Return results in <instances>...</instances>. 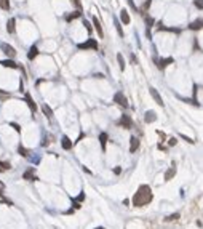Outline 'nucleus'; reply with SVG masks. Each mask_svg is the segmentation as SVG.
<instances>
[{
  "label": "nucleus",
  "mask_w": 203,
  "mask_h": 229,
  "mask_svg": "<svg viewBox=\"0 0 203 229\" xmlns=\"http://www.w3.org/2000/svg\"><path fill=\"white\" fill-rule=\"evenodd\" d=\"M152 200V192H150V187L149 186H141L138 189V192L134 194L133 197V205L134 207H143V205L149 204Z\"/></svg>",
  "instance_id": "obj_1"
},
{
  "label": "nucleus",
  "mask_w": 203,
  "mask_h": 229,
  "mask_svg": "<svg viewBox=\"0 0 203 229\" xmlns=\"http://www.w3.org/2000/svg\"><path fill=\"white\" fill-rule=\"evenodd\" d=\"M118 125H120V127H123V128H126V130H130L131 127H133V120L130 119V115L123 114V115H122V119L118 120Z\"/></svg>",
  "instance_id": "obj_2"
},
{
  "label": "nucleus",
  "mask_w": 203,
  "mask_h": 229,
  "mask_svg": "<svg viewBox=\"0 0 203 229\" xmlns=\"http://www.w3.org/2000/svg\"><path fill=\"white\" fill-rule=\"evenodd\" d=\"M114 101L117 102L118 106H122V107H128V100H126V96H125L123 93H115V96H114Z\"/></svg>",
  "instance_id": "obj_3"
},
{
  "label": "nucleus",
  "mask_w": 203,
  "mask_h": 229,
  "mask_svg": "<svg viewBox=\"0 0 203 229\" xmlns=\"http://www.w3.org/2000/svg\"><path fill=\"white\" fill-rule=\"evenodd\" d=\"M80 50H88V48H93V50H98V42L94 39H88L85 43H80L79 45Z\"/></svg>",
  "instance_id": "obj_4"
},
{
  "label": "nucleus",
  "mask_w": 203,
  "mask_h": 229,
  "mask_svg": "<svg viewBox=\"0 0 203 229\" xmlns=\"http://www.w3.org/2000/svg\"><path fill=\"white\" fill-rule=\"evenodd\" d=\"M149 91H150L152 98H154V100H155V102H157L158 106H163V104H165V102H163V100H162V96H160V93H158V91L155 90L154 87H150V88H149Z\"/></svg>",
  "instance_id": "obj_5"
},
{
  "label": "nucleus",
  "mask_w": 203,
  "mask_h": 229,
  "mask_svg": "<svg viewBox=\"0 0 203 229\" xmlns=\"http://www.w3.org/2000/svg\"><path fill=\"white\" fill-rule=\"evenodd\" d=\"M2 50H3V53L6 54V56H10V58H15L16 56V51L13 47H10V45H6V43H2Z\"/></svg>",
  "instance_id": "obj_6"
},
{
  "label": "nucleus",
  "mask_w": 203,
  "mask_h": 229,
  "mask_svg": "<svg viewBox=\"0 0 203 229\" xmlns=\"http://www.w3.org/2000/svg\"><path fill=\"white\" fill-rule=\"evenodd\" d=\"M138 148H139V139H138L136 136H133V138L130 139V152H131V154L136 152Z\"/></svg>",
  "instance_id": "obj_7"
},
{
  "label": "nucleus",
  "mask_w": 203,
  "mask_h": 229,
  "mask_svg": "<svg viewBox=\"0 0 203 229\" xmlns=\"http://www.w3.org/2000/svg\"><path fill=\"white\" fill-rule=\"evenodd\" d=\"M203 27V19H195V21H192L190 24H189V29L190 30H198Z\"/></svg>",
  "instance_id": "obj_8"
},
{
  "label": "nucleus",
  "mask_w": 203,
  "mask_h": 229,
  "mask_svg": "<svg viewBox=\"0 0 203 229\" xmlns=\"http://www.w3.org/2000/svg\"><path fill=\"white\" fill-rule=\"evenodd\" d=\"M61 144H63V149H66V151L72 149V141H70L67 136H63V139H61Z\"/></svg>",
  "instance_id": "obj_9"
},
{
  "label": "nucleus",
  "mask_w": 203,
  "mask_h": 229,
  "mask_svg": "<svg viewBox=\"0 0 203 229\" xmlns=\"http://www.w3.org/2000/svg\"><path fill=\"white\" fill-rule=\"evenodd\" d=\"M120 19H122V23H123V24H130L131 18H130V15H128L126 10H122V11H120Z\"/></svg>",
  "instance_id": "obj_10"
},
{
  "label": "nucleus",
  "mask_w": 203,
  "mask_h": 229,
  "mask_svg": "<svg viewBox=\"0 0 203 229\" xmlns=\"http://www.w3.org/2000/svg\"><path fill=\"white\" fill-rule=\"evenodd\" d=\"M93 24H94V29L98 30V34H99V37H104V32H103V27H101V23H99V19L94 16L93 18Z\"/></svg>",
  "instance_id": "obj_11"
},
{
  "label": "nucleus",
  "mask_w": 203,
  "mask_h": 229,
  "mask_svg": "<svg viewBox=\"0 0 203 229\" xmlns=\"http://www.w3.org/2000/svg\"><path fill=\"white\" fill-rule=\"evenodd\" d=\"M157 119V115H155V112L154 111H147L145 112V117H144V120L147 122V124H152V122Z\"/></svg>",
  "instance_id": "obj_12"
},
{
  "label": "nucleus",
  "mask_w": 203,
  "mask_h": 229,
  "mask_svg": "<svg viewBox=\"0 0 203 229\" xmlns=\"http://www.w3.org/2000/svg\"><path fill=\"white\" fill-rule=\"evenodd\" d=\"M0 64H2L3 67H11V69H18V64H16L13 59H5V61H2Z\"/></svg>",
  "instance_id": "obj_13"
},
{
  "label": "nucleus",
  "mask_w": 203,
  "mask_h": 229,
  "mask_svg": "<svg viewBox=\"0 0 203 229\" xmlns=\"http://www.w3.org/2000/svg\"><path fill=\"white\" fill-rule=\"evenodd\" d=\"M42 112H43V114H45L48 119L53 117V111H51V107H50L48 104H42Z\"/></svg>",
  "instance_id": "obj_14"
},
{
  "label": "nucleus",
  "mask_w": 203,
  "mask_h": 229,
  "mask_svg": "<svg viewBox=\"0 0 203 229\" xmlns=\"http://www.w3.org/2000/svg\"><path fill=\"white\" fill-rule=\"evenodd\" d=\"M37 54H39V48H37L35 45H32V47H30V50H29V53H27V58H29L30 61H32L34 58L37 56Z\"/></svg>",
  "instance_id": "obj_15"
},
{
  "label": "nucleus",
  "mask_w": 203,
  "mask_h": 229,
  "mask_svg": "<svg viewBox=\"0 0 203 229\" xmlns=\"http://www.w3.org/2000/svg\"><path fill=\"white\" fill-rule=\"evenodd\" d=\"M26 102H27V106H29L30 109H32L34 112L37 111V104L32 101V98H30V95H29V93H26Z\"/></svg>",
  "instance_id": "obj_16"
},
{
  "label": "nucleus",
  "mask_w": 203,
  "mask_h": 229,
  "mask_svg": "<svg viewBox=\"0 0 203 229\" xmlns=\"http://www.w3.org/2000/svg\"><path fill=\"white\" fill-rule=\"evenodd\" d=\"M6 30H8L10 34L15 32V18H10V19H8V24H6Z\"/></svg>",
  "instance_id": "obj_17"
},
{
  "label": "nucleus",
  "mask_w": 203,
  "mask_h": 229,
  "mask_svg": "<svg viewBox=\"0 0 203 229\" xmlns=\"http://www.w3.org/2000/svg\"><path fill=\"white\" fill-rule=\"evenodd\" d=\"M173 63V58H166V59H162L160 61V64H158V67H160V69H165V67L168 66V64H171Z\"/></svg>",
  "instance_id": "obj_18"
},
{
  "label": "nucleus",
  "mask_w": 203,
  "mask_h": 229,
  "mask_svg": "<svg viewBox=\"0 0 203 229\" xmlns=\"http://www.w3.org/2000/svg\"><path fill=\"white\" fill-rule=\"evenodd\" d=\"M99 141H101V146H103V149H106V143H107V133H101V135H99Z\"/></svg>",
  "instance_id": "obj_19"
},
{
  "label": "nucleus",
  "mask_w": 203,
  "mask_h": 229,
  "mask_svg": "<svg viewBox=\"0 0 203 229\" xmlns=\"http://www.w3.org/2000/svg\"><path fill=\"white\" fill-rule=\"evenodd\" d=\"M32 175H34V168H30V170H27V172H26L22 176H24V180H29V181H30V180H37L35 176H32Z\"/></svg>",
  "instance_id": "obj_20"
},
{
  "label": "nucleus",
  "mask_w": 203,
  "mask_h": 229,
  "mask_svg": "<svg viewBox=\"0 0 203 229\" xmlns=\"http://www.w3.org/2000/svg\"><path fill=\"white\" fill-rule=\"evenodd\" d=\"M176 175V168H174V167H173V168H170V172H166V173H165V180H171V178H173V176Z\"/></svg>",
  "instance_id": "obj_21"
},
{
  "label": "nucleus",
  "mask_w": 203,
  "mask_h": 229,
  "mask_svg": "<svg viewBox=\"0 0 203 229\" xmlns=\"http://www.w3.org/2000/svg\"><path fill=\"white\" fill-rule=\"evenodd\" d=\"M117 59H118V66H120V69L125 71V59H123V56H122V53L117 54Z\"/></svg>",
  "instance_id": "obj_22"
},
{
  "label": "nucleus",
  "mask_w": 203,
  "mask_h": 229,
  "mask_svg": "<svg viewBox=\"0 0 203 229\" xmlns=\"http://www.w3.org/2000/svg\"><path fill=\"white\" fill-rule=\"evenodd\" d=\"M11 165L8 162H0V172H5V170H10Z\"/></svg>",
  "instance_id": "obj_23"
},
{
  "label": "nucleus",
  "mask_w": 203,
  "mask_h": 229,
  "mask_svg": "<svg viewBox=\"0 0 203 229\" xmlns=\"http://www.w3.org/2000/svg\"><path fill=\"white\" fill-rule=\"evenodd\" d=\"M80 15H82V13H80V11H74V13H72V15L66 16V19H67V21H72V19L79 18V16H80Z\"/></svg>",
  "instance_id": "obj_24"
},
{
  "label": "nucleus",
  "mask_w": 203,
  "mask_h": 229,
  "mask_svg": "<svg viewBox=\"0 0 203 229\" xmlns=\"http://www.w3.org/2000/svg\"><path fill=\"white\" fill-rule=\"evenodd\" d=\"M0 8H2V10H8L10 8V2H8V0H0Z\"/></svg>",
  "instance_id": "obj_25"
},
{
  "label": "nucleus",
  "mask_w": 203,
  "mask_h": 229,
  "mask_svg": "<svg viewBox=\"0 0 203 229\" xmlns=\"http://www.w3.org/2000/svg\"><path fill=\"white\" fill-rule=\"evenodd\" d=\"M150 3H152V0H145V2H144V5L141 6V11H147V10H149V6H150Z\"/></svg>",
  "instance_id": "obj_26"
},
{
  "label": "nucleus",
  "mask_w": 203,
  "mask_h": 229,
  "mask_svg": "<svg viewBox=\"0 0 203 229\" xmlns=\"http://www.w3.org/2000/svg\"><path fill=\"white\" fill-rule=\"evenodd\" d=\"M179 216H181L179 213H173V215H170V216H166V221H174V220H178Z\"/></svg>",
  "instance_id": "obj_27"
},
{
  "label": "nucleus",
  "mask_w": 203,
  "mask_h": 229,
  "mask_svg": "<svg viewBox=\"0 0 203 229\" xmlns=\"http://www.w3.org/2000/svg\"><path fill=\"white\" fill-rule=\"evenodd\" d=\"M194 5L197 6L198 10H203V0H194Z\"/></svg>",
  "instance_id": "obj_28"
},
{
  "label": "nucleus",
  "mask_w": 203,
  "mask_h": 229,
  "mask_svg": "<svg viewBox=\"0 0 203 229\" xmlns=\"http://www.w3.org/2000/svg\"><path fill=\"white\" fill-rule=\"evenodd\" d=\"M18 151H19V154H21V155H27V149H26V148H22V146H19V148H18Z\"/></svg>",
  "instance_id": "obj_29"
},
{
  "label": "nucleus",
  "mask_w": 203,
  "mask_h": 229,
  "mask_svg": "<svg viewBox=\"0 0 203 229\" xmlns=\"http://www.w3.org/2000/svg\"><path fill=\"white\" fill-rule=\"evenodd\" d=\"M181 138H182V139H185L187 143H190V144L194 143V139H192V138H189V136H185V135H181Z\"/></svg>",
  "instance_id": "obj_30"
},
{
  "label": "nucleus",
  "mask_w": 203,
  "mask_h": 229,
  "mask_svg": "<svg viewBox=\"0 0 203 229\" xmlns=\"http://www.w3.org/2000/svg\"><path fill=\"white\" fill-rule=\"evenodd\" d=\"M83 26L86 27V30H88V32H91V30H93V29H91V26H90V23H88V21H83Z\"/></svg>",
  "instance_id": "obj_31"
},
{
  "label": "nucleus",
  "mask_w": 203,
  "mask_h": 229,
  "mask_svg": "<svg viewBox=\"0 0 203 229\" xmlns=\"http://www.w3.org/2000/svg\"><path fill=\"white\" fill-rule=\"evenodd\" d=\"M11 127H13V128H15V130H16V131H18V133H19V131H21V127H19V125H18V124H11Z\"/></svg>",
  "instance_id": "obj_32"
},
{
  "label": "nucleus",
  "mask_w": 203,
  "mask_h": 229,
  "mask_svg": "<svg viewBox=\"0 0 203 229\" xmlns=\"http://www.w3.org/2000/svg\"><path fill=\"white\" fill-rule=\"evenodd\" d=\"M176 143H178V141H176V138H170V141H168V144H170V146H174Z\"/></svg>",
  "instance_id": "obj_33"
},
{
  "label": "nucleus",
  "mask_w": 203,
  "mask_h": 229,
  "mask_svg": "<svg viewBox=\"0 0 203 229\" xmlns=\"http://www.w3.org/2000/svg\"><path fill=\"white\" fill-rule=\"evenodd\" d=\"M72 3H74V5H75L77 8H79V10L82 8V5H80V2H79V0H72Z\"/></svg>",
  "instance_id": "obj_34"
},
{
  "label": "nucleus",
  "mask_w": 203,
  "mask_h": 229,
  "mask_svg": "<svg viewBox=\"0 0 203 229\" xmlns=\"http://www.w3.org/2000/svg\"><path fill=\"white\" fill-rule=\"evenodd\" d=\"M114 172H115V173H117V175H118V173H120V172H122V168H120V167H117V168H114Z\"/></svg>",
  "instance_id": "obj_35"
},
{
  "label": "nucleus",
  "mask_w": 203,
  "mask_h": 229,
  "mask_svg": "<svg viewBox=\"0 0 203 229\" xmlns=\"http://www.w3.org/2000/svg\"><path fill=\"white\" fill-rule=\"evenodd\" d=\"M2 196H3V191H2V189H0V197H2Z\"/></svg>",
  "instance_id": "obj_36"
},
{
  "label": "nucleus",
  "mask_w": 203,
  "mask_h": 229,
  "mask_svg": "<svg viewBox=\"0 0 203 229\" xmlns=\"http://www.w3.org/2000/svg\"><path fill=\"white\" fill-rule=\"evenodd\" d=\"M96 229H104V228H96Z\"/></svg>",
  "instance_id": "obj_37"
}]
</instances>
